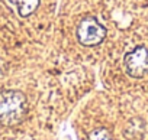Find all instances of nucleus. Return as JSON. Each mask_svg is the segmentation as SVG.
<instances>
[{"label": "nucleus", "mask_w": 148, "mask_h": 140, "mask_svg": "<svg viewBox=\"0 0 148 140\" xmlns=\"http://www.w3.org/2000/svg\"><path fill=\"white\" fill-rule=\"evenodd\" d=\"M9 2L16 7L18 13L23 18L32 15L39 6V0H9Z\"/></svg>", "instance_id": "nucleus-4"}, {"label": "nucleus", "mask_w": 148, "mask_h": 140, "mask_svg": "<svg viewBox=\"0 0 148 140\" xmlns=\"http://www.w3.org/2000/svg\"><path fill=\"white\" fill-rule=\"evenodd\" d=\"M125 69L134 78H141L148 72V51L144 46H136L125 55Z\"/></svg>", "instance_id": "nucleus-3"}, {"label": "nucleus", "mask_w": 148, "mask_h": 140, "mask_svg": "<svg viewBox=\"0 0 148 140\" xmlns=\"http://www.w3.org/2000/svg\"><path fill=\"white\" fill-rule=\"evenodd\" d=\"M89 140H112V136L106 129L99 127V129H95L89 134Z\"/></svg>", "instance_id": "nucleus-5"}, {"label": "nucleus", "mask_w": 148, "mask_h": 140, "mask_svg": "<svg viewBox=\"0 0 148 140\" xmlns=\"http://www.w3.org/2000/svg\"><path fill=\"white\" fill-rule=\"evenodd\" d=\"M106 36V29L100 25V22L95 18H84L77 28L79 42L84 46L99 45Z\"/></svg>", "instance_id": "nucleus-2"}, {"label": "nucleus", "mask_w": 148, "mask_h": 140, "mask_svg": "<svg viewBox=\"0 0 148 140\" xmlns=\"http://www.w3.org/2000/svg\"><path fill=\"white\" fill-rule=\"evenodd\" d=\"M28 113L26 97L21 91L8 90L0 93V124L12 127L23 121Z\"/></svg>", "instance_id": "nucleus-1"}]
</instances>
